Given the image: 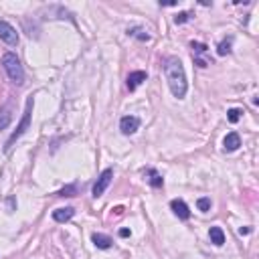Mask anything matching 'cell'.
<instances>
[{
  "instance_id": "6da1fadb",
  "label": "cell",
  "mask_w": 259,
  "mask_h": 259,
  "mask_svg": "<svg viewBox=\"0 0 259 259\" xmlns=\"http://www.w3.org/2000/svg\"><path fill=\"white\" fill-rule=\"evenodd\" d=\"M164 73H166V81L170 85L172 95L182 100L186 95L188 83H186V73H184V67H182L180 59L179 57H168L164 61Z\"/></svg>"
},
{
  "instance_id": "7a4b0ae2",
  "label": "cell",
  "mask_w": 259,
  "mask_h": 259,
  "mask_svg": "<svg viewBox=\"0 0 259 259\" xmlns=\"http://www.w3.org/2000/svg\"><path fill=\"white\" fill-rule=\"evenodd\" d=\"M2 67H4L6 75L15 81L17 85L24 83V69H22V65H20V61H19V57L15 55V53H6V55L2 57Z\"/></svg>"
},
{
  "instance_id": "3957f363",
  "label": "cell",
  "mask_w": 259,
  "mask_h": 259,
  "mask_svg": "<svg viewBox=\"0 0 259 259\" xmlns=\"http://www.w3.org/2000/svg\"><path fill=\"white\" fill-rule=\"evenodd\" d=\"M31 112H33V98H29V101H26V110H24V116H22V120H20V124H19V128L12 132V136L6 140V146H4V150L8 152V150L12 148V144H15L20 136L29 130V126H31Z\"/></svg>"
},
{
  "instance_id": "277c9868",
  "label": "cell",
  "mask_w": 259,
  "mask_h": 259,
  "mask_svg": "<svg viewBox=\"0 0 259 259\" xmlns=\"http://www.w3.org/2000/svg\"><path fill=\"white\" fill-rule=\"evenodd\" d=\"M0 40H4L6 45L15 47L19 45V33L12 24H8L6 20H0Z\"/></svg>"
},
{
  "instance_id": "5b68a950",
  "label": "cell",
  "mask_w": 259,
  "mask_h": 259,
  "mask_svg": "<svg viewBox=\"0 0 259 259\" xmlns=\"http://www.w3.org/2000/svg\"><path fill=\"white\" fill-rule=\"evenodd\" d=\"M112 179H114V170H112V168H107V170H103V172L100 174L98 182L93 184V197H95V199H98V197H101V195L105 193V188L110 186Z\"/></svg>"
},
{
  "instance_id": "8992f818",
  "label": "cell",
  "mask_w": 259,
  "mask_h": 259,
  "mask_svg": "<svg viewBox=\"0 0 259 259\" xmlns=\"http://www.w3.org/2000/svg\"><path fill=\"white\" fill-rule=\"evenodd\" d=\"M138 128H140V120L136 118V116H126V118H121V121H120V130L124 132L126 136L136 134V132H138Z\"/></svg>"
},
{
  "instance_id": "52a82bcc",
  "label": "cell",
  "mask_w": 259,
  "mask_h": 259,
  "mask_svg": "<svg viewBox=\"0 0 259 259\" xmlns=\"http://www.w3.org/2000/svg\"><path fill=\"white\" fill-rule=\"evenodd\" d=\"M170 209L174 211V215L179 217V219H182V221L190 219V209H188V204H186L184 200H180V199H174V200L170 202Z\"/></svg>"
},
{
  "instance_id": "ba28073f",
  "label": "cell",
  "mask_w": 259,
  "mask_h": 259,
  "mask_svg": "<svg viewBox=\"0 0 259 259\" xmlns=\"http://www.w3.org/2000/svg\"><path fill=\"white\" fill-rule=\"evenodd\" d=\"M241 146V138H239V134L237 132H231L225 136V140H223V148H225V152H235V150Z\"/></svg>"
},
{
  "instance_id": "9c48e42d",
  "label": "cell",
  "mask_w": 259,
  "mask_h": 259,
  "mask_svg": "<svg viewBox=\"0 0 259 259\" xmlns=\"http://www.w3.org/2000/svg\"><path fill=\"white\" fill-rule=\"evenodd\" d=\"M75 215V209L73 207H65V209H57L55 213H53V219H55L57 223H67L71 221Z\"/></svg>"
},
{
  "instance_id": "30bf717a",
  "label": "cell",
  "mask_w": 259,
  "mask_h": 259,
  "mask_svg": "<svg viewBox=\"0 0 259 259\" xmlns=\"http://www.w3.org/2000/svg\"><path fill=\"white\" fill-rule=\"evenodd\" d=\"M91 241H93V245H95L98 249H110L112 245H114L112 237H107V235H103V233H93Z\"/></svg>"
},
{
  "instance_id": "8fae6325",
  "label": "cell",
  "mask_w": 259,
  "mask_h": 259,
  "mask_svg": "<svg viewBox=\"0 0 259 259\" xmlns=\"http://www.w3.org/2000/svg\"><path fill=\"white\" fill-rule=\"evenodd\" d=\"M144 81H146V73L144 71H134V73H130L128 75V89L134 91L140 83H144Z\"/></svg>"
},
{
  "instance_id": "7c38bea8",
  "label": "cell",
  "mask_w": 259,
  "mask_h": 259,
  "mask_svg": "<svg viewBox=\"0 0 259 259\" xmlns=\"http://www.w3.org/2000/svg\"><path fill=\"white\" fill-rule=\"evenodd\" d=\"M209 237H211V243H215L217 247H221V245L225 243V233H223L221 227H211Z\"/></svg>"
},
{
  "instance_id": "4fadbf2b",
  "label": "cell",
  "mask_w": 259,
  "mask_h": 259,
  "mask_svg": "<svg viewBox=\"0 0 259 259\" xmlns=\"http://www.w3.org/2000/svg\"><path fill=\"white\" fill-rule=\"evenodd\" d=\"M10 120H12V105L8 103V105H4L2 110H0V130H4V128H8V124H10Z\"/></svg>"
},
{
  "instance_id": "5bb4252c",
  "label": "cell",
  "mask_w": 259,
  "mask_h": 259,
  "mask_svg": "<svg viewBox=\"0 0 259 259\" xmlns=\"http://www.w3.org/2000/svg\"><path fill=\"white\" fill-rule=\"evenodd\" d=\"M241 110H239V107H231V110L227 112V120L231 121V124H237V121L241 120Z\"/></svg>"
},
{
  "instance_id": "9a60e30c",
  "label": "cell",
  "mask_w": 259,
  "mask_h": 259,
  "mask_svg": "<svg viewBox=\"0 0 259 259\" xmlns=\"http://www.w3.org/2000/svg\"><path fill=\"white\" fill-rule=\"evenodd\" d=\"M197 207H199V211H202V213H207V211H211V199H207V197H202V199H199V202H197Z\"/></svg>"
},
{
  "instance_id": "2e32d148",
  "label": "cell",
  "mask_w": 259,
  "mask_h": 259,
  "mask_svg": "<svg viewBox=\"0 0 259 259\" xmlns=\"http://www.w3.org/2000/svg\"><path fill=\"white\" fill-rule=\"evenodd\" d=\"M148 174L152 176V179H150V182H152V186H162V182H164V180L160 179V174H158L156 170H148Z\"/></svg>"
},
{
  "instance_id": "e0dca14e",
  "label": "cell",
  "mask_w": 259,
  "mask_h": 259,
  "mask_svg": "<svg viewBox=\"0 0 259 259\" xmlns=\"http://www.w3.org/2000/svg\"><path fill=\"white\" fill-rule=\"evenodd\" d=\"M217 53H219V55H229L231 53V40H223V43L219 45V49H217Z\"/></svg>"
},
{
  "instance_id": "ac0fdd59",
  "label": "cell",
  "mask_w": 259,
  "mask_h": 259,
  "mask_svg": "<svg viewBox=\"0 0 259 259\" xmlns=\"http://www.w3.org/2000/svg\"><path fill=\"white\" fill-rule=\"evenodd\" d=\"M188 19H190L188 12H180V15H176V17H174V22H176V24H182V22H186Z\"/></svg>"
},
{
  "instance_id": "d6986e66",
  "label": "cell",
  "mask_w": 259,
  "mask_h": 259,
  "mask_svg": "<svg viewBox=\"0 0 259 259\" xmlns=\"http://www.w3.org/2000/svg\"><path fill=\"white\" fill-rule=\"evenodd\" d=\"M71 193H75V186H67V188L59 190V193H57V197H73Z\"/></svg>"
},
{
  "instance_id": "ffe728a7",
  "label": "cell",
  "mask_w": 259,
  "mask_h": 259,
  "mask_svg": "<svg viewBox=\"0 0 259 259\" xmlns=\"http://www.w3.org/2000/svg\"><path fill=\"white\" fill-rule=\"evenodd\" d=\"M193 49H195L197 53H204V51H207V47L200 45V43H193Z\"/></svg>"
},
{
  "instance_id": "44dd1931",
  "label": "cell",
  "mask_w": 259,
  "mask_h": 259,
  "mask_svg": "<svg viewBox=\"0 0 259 259\" xmlns=\"http://www.w3.org/2000/svg\"><path fill=\"white\" fill-rule=\"evenodd\" d=\"M249 231H251L249 227H241V229H239V233H241V235H247V233H249Z\"/></svg>"
},
{
  "instance_id": "7402d4cb",
  "label": "cell",
  "mask_w": 259,
  "mask_h": 259,
  "mask_svg": "<svg viewBox=\"0 0 259 259\" xmlns=\"http://www.w3.org/2000/svg\"><path fill=\"white\" fill-rule=\"evenodd\" d=\"M128 235H130L128 229H121V231H120V237H128Z\"/></svg>"
}]
</instances>
